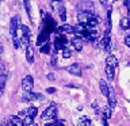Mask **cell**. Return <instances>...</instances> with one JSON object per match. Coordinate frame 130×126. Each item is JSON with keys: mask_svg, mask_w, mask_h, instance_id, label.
<instances>
[{"mask_svg": "<svg viewBox=\"0 0 130 126\" xmlns=\"http://www.w3.org/2000/svg\"><path fill=\"white\" fill-rule=\"evenodd\" d=\"M56 117H57V106L54 103H52L42 113V119H52V118H56Z\"/></svg>", "mask_w": 130, "mask_h": 126, "instance_id": "obj_1", "label": "cell"}, {"mask_svg": "<svg viewBox=\"0 0 130 126\" xmlns=\"http://www.w3.org/2000/svg\"><path fill=\"white\" fill-rule=\"evenodd\" d=\"M77 10L80 12H92L93 11V3L89 2V0H84V2L79 3Z\"/></svg>", "mask_w": 130, "mask_h": 126, "instance_id": "obj_2", "label": "cell"}, {"mask_svg": "<svg viewBox=\"0 0 130 126\" xmlns=\"http://www.w3.org/2000/svg\"><path fill=\"white\" fill-rule=\"evenodd\" d=\"M32 85H34V80H32V76L27 75V76L23 79V81H22V88H23L26 92H30L31 89H32Z\"/></svg>", "mask_w": 130, "mask_h": 126, "instance_id": "obj_3", "label": "cell"}, {"mask_svg": "<svg viewBox=\"0 0 130 126\" xmlns=\"http://www.w3.org/2000/svg\"><path fill=\"white\" fill-rule=\"evenodd\" d=\"M28 100H45V96L41 93H35V92H28L23 96V102H28Z\"/></svg>", "mask_w": 130, "mask_h": 126, "instance_id": "obj_4", "label": "cell"}, {"mask_svg": "<svg viewBox=\"0 0 130 126\" xmlns=\"http://www.w3.org/2000/svg\"><path fill=\"white\" fill-rule=\"evenodd\" d=\"M100 49H104L106 52H110L111 50V37L110 35H106L103 37V39L100 41V45H99Z\"/></svg>", "mask_w": 130, "mask_h": 126, "instance_id": "obj_5", "label": "cell"}, {"mask_svg": "<svg viewBox=\"0 0 130 126\" xmlns=\"http://www.w3.org/2000/svg\"><path fill=\"white\" fill-rule=\"evenodd\" d=\"M18 27H19V18L18 16H14V18L11 19V24H10V33H11L12 37H16Z\"/></svg>", "mask_w": 130, "mask_h": 126, "instance_id": "obj_6", "label": "cell"}, {"mask_svg": "<svg viewBox=\"0 0 130 126\" xmlns=\"http://www.w3.org/2000/svg\"><path fill=\"white\" fill-rule=\"evenodd\" d=\"M68 43V39L65 37H58L56 41H54V49L56 50H61V49H65V45Z\"/></svg>", "mask_w": 130, "mask_h": 126, "instance_id": "obj_7", "label": "cell"}, {"mask_svg": "<svg viewBox=\"0 0 130 126\" xmlns=\"http://www.w3.org/2000/svg\"><path fill=\"white\" fill-rule=\"evenodd\" d=\"M91 16H92V12H79L77 19H79V23L85 24V26H87V24H88V20H89V18H91Z\"/></svg>", "mask_w": 130, "mask_h": 126, "instance_id": "obj_8", "label": "cell"}, {"mask_svg": "<svg viewBox=\"0 0 130 126\" xmlns=\"http://www.w3.org/2000/svg\"><path fill=\"white\" fill-rule=\"evenodd\" d=\"M67 71L71 73V75H75V76H81V68L79 64H72L67 68Z\"/></svg>", "mask_w": 130, "mask_h": 126, "instance_id": "obj_9", "label": "cell"}, {"mask_svg": "<svg viewBox=\"0 0 130 126\" xmlns=\"http://www.w3.org/2000/svg\"><path fill=\"white\" fill-rule=\"evenodd\" d=\"M107 98H108V106L114 110L117 107V96H115V92H114L112 88H110V92H108Z\"/></svg>", "mask_w": 130, "mask_h": 126, "instance_id": "obj_10", "label": "cell"}, {"mask_svg": "<svg viewBox=\"0 0 130 126\" xmlns=\"http://www.w3.org/2000/svg\"><path fill=\"white\" fill-rule=\"evenodd\" d=\"M72 45L73 48L76 49V52H81V49H83V38H80V37H75V38H72Z\"/></svg>", "mask_w": 130, "mask_h": 126, "instance_id": "obj_11", "label": "cell"}, {"mask_svg": "<svg viewBox=\"0 0 130 126\" xmlns=\"http://www.w3.org/2000/svg\"><path fill=\"white\" fill-rule=\"evenodd\" d=\"M50 6H52V8L57 12V14H58L61 10H64V8H65L62 0H52V2H50Z\"/></svg>", "mask_w": 130, "mask_h": 126, "instance_id": "obj_12", "label": "cell"}, {"mask_svg": "<svg viewBox=\"0 0 130 126\" xmlns=\"http://www.w3.org/2000/svg\"><path fill=\"white\" fill-rule=\"evenodd\" d=\"M58 33H61V34H72V33H75V27L71 26V24H62V26L58 27Z\"/></svg>", "mask_w": 130, "mask_h": 126, "instance_id": "obj_13", "label": "cell"}, {"mask_svg": "<svg viewBox=\"0 0 130 126\" xmlns=\"http://www.w3.org/2000/svg\"><path fill=\"white\" fill-rule=\"evenodd\" d=\"M106 65L115 69V68L118 67V60H117V57H115V56H112V54L107 56V58H106Z\"/></svg>", "mask_w": 130, "mask_h": 126, "instance_id": "obj_14", "label": "cell"}, {"mask_svg": "<svg viewBox=\"0 0 130 126\" xmlns=\"http://www.w3.org/2000/svg\"><path fill=\"white\" fill-rule=\"evenodd\" d=\"M99 22H100L99 15H93V14H92V16H91V18H89V20H88L87 27H88V28H93V27L98 26V23H99Z\"/></svg>", "mask_w": 130, "mask_h": 126, "instance_id": "obj_15", "label": "cell"}, {"mask_svg": "<svg viewBox=\"0 0 130 126\" xmlns=\"http://www.w3.org/2000/svg\"><path fill=\"white\" fill-rule=\"evenodd\" d=\"M26 58L28 62H32L34 61V46L32 45H28L26 49Z\"/></svg>", "mask_w": 130, "mask_h": 126, "instance_id": "obj_16", "label": "cell"}, {"mask_svg": "<svg viewBox=\"0 0 130 126\" xmlns=\"http://www.w3.org/2000/svg\"><path fill=\"white\" fill-rule=\"evenodd\" d=\"M111 31V6H108L107 10V26H106V35H110Z\"/></svg>", "mask_w": 130, "mask_h": 126, "instance_id": "obj_17", "label": "cell"}, {"mask_svg": "<svg viewBox=\"0 0 130 126\" xmlns=\"http://www.w3.org/2000/svg\"><path fill=\"white\" fill-rule=\"evenodd\" d=\"M99 87H100V91L104 96H108V92H110V88H108V84L106 83L104 80H100L99 81Z\"/></svg>", "mask_w": 130, "mask_h": 126, "instance_id": "obj_18", "label": "cell"}, {"mask_svg": "<svg viewBox=\"0 0 130 126\" xmlns=\"http://www.w3.org/2000/svg\"><path fill=\"white\" fill-rule=\"evenodd\" d=\"M111 114H112V108L110 107V106H106V107L102 110V117H103L104 119H110V118H111Z\"/></svg>", "mask_w": 130, "mask_h": 126, "instance_id": "obj_19", "label": "cell"}, {"mask_svg": "<svg viewBox=\"0 0 130 126\" xmlns=\"http://www.w3.org/2000/svg\"><path fill=\"white\" fill-rule=\"evenodd\" d=\"M10 122H11V126H24L22 118H19V117H11Z\"/></svg>", "mask_w": 130, "mask_h": 126, "instance_id": "obj_20", "label": "cell"}, {"mask_svg": "<svg viewBox=\"0 0 130 126\" xmlns=\"http://www.w3.org/2000/svg\"><path fill=\"white\" fill-rule=\"evenodd\" d=\"M47 38H49V33H42V34L39 35V38L38 41H37V43L38 45H42V43H47Z\"/></svg>", "mask_w": 130, "mask_h": 126, "instance_id": "obj_21", "label": "cell"}, {"mask_svg": "<svg viewBox=\"0 0 130 126\" xmlns=\"http://www.w3.org/2000/svg\"><path fill=\"white\" fill-rule=\"evenodd\" d=\"M121 28L122 30H129L130 28V19L129 18L121 19Z\"/></svg>", "mask_w": 130, "mask_h": 126, "instance_id": "obj_22", "label": "cell"}, {"mask_svg": "<svg viewBox=\"0 0 130 126\" xmlns=\"http://www.w3.org/2000/svg\"><path fill=\"white\" fill-rule=\"evenodd\" d=\"M106 76H107L108 81H112V79H114V68L106 65Z\"/></svg>", "mask_w": 130, "mask_h": 126, "instance_id": "obj_23", "label": "cell"}, {"mask_svg": "<svg viewBox=\"0 0 130 126\" xmlns=\"http://www.w3.org/2000/svg\"><path fill=\"white\" fill-rule=\"evenodd\" d=\"M6 81H7V75L0 73V91H3L4 87H6Z\"/></svg>", "mask_w": 130, "mask_h": 126, "instance_id": "obj_24", "label": "cell"}, {"mask_svg": "<svg viewBox=\"0 0 130 126\" xmlns=\"http://www.w3.org/2000/svg\"><path fill=\"white\" fill-rule=\"evenodd\" d=\"M20 43H22V46H28V45H30V35H22L20 37Z\"/></svg>", "mask_w": 130, "mask_h": 126, "instance_id": "obj_25", "label": "cell"}, {"mask_svg": "<svg viewBox=\"0 0 130 126\" xmlns=\"http://www.w3.org/2000/svg\"><path fill=\"white\" fill-rule=\"evenodd\" d=\"M37 113H38V108H37L35 106H30L27 110V115H30V117H35Z\"/></svg>", "mask_w": 130, "mask_h": 126, "instance_id": "obj_26", "label": "cell"}, {"mask_svg": "<svg viewBox=\"0 0 130 126\" xmlns=\"http://www.w3.org/2000/svg\"><path fill=\"white\" fill-rule=\"evenodd\" d=\"M41 53H42V54H49V53H50V43L42 45V48H41Z\"/></svg>", "mask_w": 130, "mask_h": 126, "instance_id": "obj_27", "label": "cell"}, {"mask_svg": "<svg viewBox=\"0 0 130 126\" xmlns=\"http://www.w3.org/2000/svg\"><path fill=\"white\" fill-rule=\"evenodd\" d=\"M79 126H91V121L87 117H81L80 118V125Z\"/></svg>", "mask_w": 130, "mask_h": 126, "instance_id": "obj_28", "label": "cell"}, {"mask_svg": "<svg viewBox=\"0 0 130 126\" xmlns=\"http://www.w3.org/2000/svg\"><path fill=\"white\" fill-rule=\"evenodd\" d=\"M19 28L22 30V35H30L31 34V31H30V28H28L27 26H24V24H20Z\"/></svg>", "mask_w": 130, "mask_h": 126, "instance_id": "obj_29", "label": "cell"}, {"mask_svg": "<svg viewBox=\"0 0 130 126\" xmlns=\"http://www.w3.org/2000/svg\"><path fill=\"white\" fill-rule=\"evenodd\" d=\"M23 3H24V8H26V12H27V15H28V18L31 19V12H30V0H23Z\"/></svg>", "mask_w": 130, "mask_h": 126, "instance_id": "obj_30", "label": "cell"}, {"mask_svg": "<svg viewBox=\"0 0 130 126\" xmlns=\"http://www.w3.org/2000/svg\"><path fill=\"white\" fill-rule=\"evenodd\" d=\"M12 41H14V48H15V49L20 48V45H22V43H20V38H19L18 35H16V37H12Z\"/></svg>", "mask_w": 130, "mask_h": 126, "instance_id": "obj_31", "label": "cell"}, {"mask_svg": "<svg viewBox=\"0 0 130 126\" xmlns=\"http://www.w3.org/2000/svg\"><path fill=\"white\" fill-rule=\"evenodd\" d=\"M32 121H34V117H30V115H27L26 118L23 119V123L28 126V125H32Z\"/></svg>", "mask_w": 130, "mask_h": 126, "instance_id": "obj_32", "label": "cell"}, {"mask_svg": "<svg viewBox=\"0 0 130 126\" xmlns=\"http://www.w3.org/2000/svg\"><path fill=\"white\" fill-rule=\"evenodd\" d=\"M71 56H72V50H69V49L65 48L62 50V57H64V58H69Z\"/></svg>", "mask_w": 130, "mask_h": 126, "instance_id": "obj_33", "label": "cell"}, {"mask_svg": "<svg viewBox=\"0 0 130 126\" xmlns=\"http://www.w3.org/2000/svg\"><path fill=\"white\" fill-rule=\"evenodd\" d=\"M58 16H60V19H61V20H65V19H67V11H65V8H64V10H61V11L58 12Z\"/></svg>", "mask_w": 130, "mask_h": 126, "instance_id": "obj_34", "label": "cell"}, {"mask_svg": "<svg viewBox=\"0 0 130 126\" xmlns=\"http://www.w3.org/2000/svg\"><path fill=\"white\" fill-rule=\"evenodd\" d=\"M125 6L127 8V18L130 19V0H125Z\"/></svg>", "mask_w": 130, "mask_h": 126, "instance_id": "obj_35", "label": "cell"}, {"mask_svg": "<svg viewBox=\"0 0 130 126\" xmlns=\"http://www.w3.org/2000/svg\"><path fill=\"white\" fill-rule=\"evenodd\" d=\"M52 65H54V67L57 65V57H56V53L52 56Z\"/></svg>", "mask_w": 130, "mask_h": 126, "instance_id": "obj_36", "label": "cell"}, {"mask_svg": "<svg viewBox=\"0 0 130 126\" xmlns=\"http://www.w3.org/2000/svg\"><path fill=\"white\" fill-rule=\"evenodd\" d=\"M18 117H19V118H26V117H27V115H26V111H24V110H22V111H19Z\"/></svg>", "mask_w": 130, "mask_h": 126, "instance_id": "obj_37", "label": "cell"}, {"mask_svg": "<svg viewBox=\"0 0 130 126\" xmlns=\"http://www.w3.org/2000/svg\"><path fill=\"white\" fill-rule=\"evenodd\" d=\"M98 107H99V103H98V100H93L92 102V108H95L98 111Z\"/></svg>", "mask_w": 130, "mask_h": 126, "instance_id": "obj_38", "label": "cell"}, {"mask_svg": "<svg viewBox=\"0 0 130 126\" xmlns=\"http://www.w3.org/2000/svg\"><path fill=\"white\" fill-rule=\"evenodd\" d=\"M125 45H126V46H129V48H130V35H127V37L125 38Z\"/></svg>", "mask_w": 130, "mask_h": 126, "instance_id": "obj_39", "label": "cell"}, {"mask_svg": "<svg viewBox=\"0 0 130 126\" xmlns=\"http://www.w3.org/2000/svg\"><path fill=\"white\" fill-rule=\"evenodd\" d=\"M4 69H6V67H4V64L0 62V73H4Z\"/></svg>", "mask_w": 130, "mask_h": 126, "instance_id": "obj_40", "label": "cell"}, {"mask_svg": "<svg viewBox=\"0 0 130 126\" xmlns=\"http://www.w3.org/2000/svg\"><path fill=\"white\" fill-rule=\"evenodd\" d=\"M46 91H47V93H53V92H56V88H47Z\"/></svg>", "mask_w": 130, "mask_h": 126, "instance_id": "obj_41", "label": "cell"}, {"mask_svg": "<svg viewBox=\"0 0 130 126\" xmlns=\"http://www.w3.org/2000/svg\"><path fill=\"white\" fill-rule=\"evenodd\" d=\"M47 79L49 80H54V75H52V73H50V75H47Z\"/></svg>", "mask_w": 130, "mask_h": 126, "instance_id": "obj_42", "label": "cell"}, {"mask_svg": "<svg viewBox=\"0 0 130 126\" xmlns=\"http://www.w3.org/2000/svg\"><path fill=\"white\" fill-rule=\"evenodd\" d=\"M100 4L102 6H107V0H100Z\"/></svg>", "mask_w": 130, "mask_h": 126, "instance_id": "obj_43", "label": "cell"}, {"mask_svg": "<svg viewBox=\"0 0 130 126\" xmlns=\"http://www.w3.org/2000/svg\"><path fill=\"white\" fill-rule=\"evenodd\" d=\"M103 126H108L107 125V119H104V118H103Z\"/></svg>", "mask_w": 130, "mask_h": 126, "instance_id": "obj_44", "label": "cell"}, {"mask_svg": "<svg viewBox=\"0 0 130 126\" xmlns=\"http://www.w3.org/2000/svg\"><path fill=\"white\" fill-rule=\"evenodd\" d=\"M2 52H3V48H2V46H0V53H2Z\"/></svg>", "mask_w": 130, "mask_h": 126, "instance_id": "obj_45", "label": "cell"}, {"mask_svg": "<svg viewBox=\"0 0 130 126\" xmlns=\"http://www.w3.org/2000/svg\"><path fill=\"white\" fill-rule=\"evenodd\" d=\"M32 126H38V125H32Z\"/></svg>", "mask_w": 130, "mask_h": 126, "instance_id": "obj_46", "label": "cell"}, {"mask_svg": "<svg viewBox=\"0 0 130 126\" xmlns=\"http://www.w3.org/2000/svg\"><path fill=\"white\" fill-rule=\"evenodd\" d=\"M129 65H130V62H129Z\"/></svg>", "mask_w": 130, "mask_h": 126, "instance_id": "obj_47", "label": "cell"}]
</instances>
